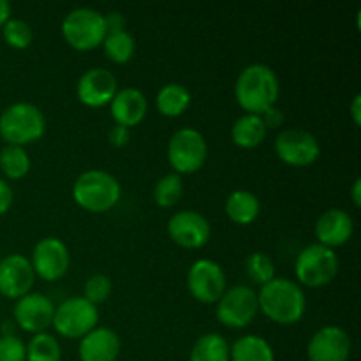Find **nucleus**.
Listing matches in <instances>:
<instances>
[{
	"label": "nucleus",
	"instance_id": "obj_22",
	"mask_svg": "<svg viewBox=\"0 0 361 361\" xmlns=\"http://www.w3.org/2000/svg\"><path fill=\"white\" fill-rule=\"evenodd\" d=\"M267 133L268 129L261 115L245 113V115L238 116L235 123H233L231 140L240 148H254L263 143Z\"/></svg>",
	"mask_w": 361,
	"mask_h": 361
},
{
	"label": "nucleus",
	"instance_id": "obj_17",
	"mask_svg": "<svg viewBox=\"0 0 361 361\" xmlns=\"http://www.w3.org/2000/svg\"><path fill=\"white\" fill-rule=\"evenodd\" d=\"M116 92H118V81H116L115 74L106 67L87 69L76 83L78 99L92 108L109 104Z\"/></svg>",
	"mask_w": 361,
	"mask_h": 361
},
{
	"label": "nucleus",
	"instance_id": "obj_34",
	"mask_svg": "<svg viewBox=\"0 0 361 361\" xmlns=\"http://www.w3.org/2000/svg\"><path fill=\"white\" fill-rule=\"evenodd\" d=\"M108 140L113 147H126L130 140V129L129 127H123V126H118V123H115V126L109 129Z\"/></svg>",
	"mask_w": 361,
	"mask_h": 361
},
{
	"label": "nucleus",
	"instance_id": "obj_13",
	"mask_svg": "<svg viewBox=\"0 0 361 361\" xmlns=\"http://www.w3.org/2000/svg\"><path fill=\"white\" fill-rule=\"evenodd\" d=\"M351 337L337 324H326L310 337L307 344L309 361H348L351 356Z\"/></svg>",
	"mask_w": 361,
	"mask_h": 361
},
{
	"label": "nucleus",
	"instance_id": "obj_14",
	"mask_svg": "<svg viewBox=\"0 0 361 361\" xmlns=\"http://www.w3.org/2000/svg\"><path fill=\"white\" fill-rule=\"evenodd\" d=\"M212 226L201 212L180 210L168 221V235L185 249H200L210 240Z\"/></svg>",
	"mask_w": 361,
	"mask_h": 361
},
{
	"label": "nucleus",
	"instance_id": "obj_9",
	"mask_svg": "<svg viewBox=\"0 0 361 361\" xmlns=\"http://www.w3.org/2000/svg\"><path fill=\"white\" fill-rule=\"evenodd\" d=\"M257 310V293L240 284L226 289L215 307V316L228 328H245L256 317Z\"/></svg>",
	"mask_w": 361,
	"mask_h": 361
},
{
	"label": "nucleus",
	"instance_id": "obj_36",
	"mask_svg": "<svg viewBox=\"0 0 361 361\" xmlns=\"http://www.w3.org/2000/svg\"><path fill=\"white\" fill-rule=\"evenodd\" d=\"M13 200H14L13 189H11V185L6 182V180L0 178V215L9 212V208L13 207Z\"/></svg>",
	"mask_w": 361,
	"mask_h": 361
},
{
	"label": "nucleus",
	"instance_id": "obj_23",
	"mask_svg": "<svg viewBox=\"0 0 361 361\" xmlns=\"http://www.w3.org/2000/svg\"><path fill=\"white\" fill-rule=\"evenodd\" d=\"M261 212V201L247 189L233 190L226 200V214L236 224H250Z\"/></svg>",
	"mask_w": 361,
	"mask_h": 361
},
{
	"label": "nucleus",
	"instance_id": "obj_10",
	"mask_svg": "<svg viewBox=\"0 0 361 361\" xmlns=\"http://www.w3.org/2000/svg\"><path fill=\"white\" fill-rule=\"evenodd\" d=\"M275 154L281 161L289 166H309L316 162L321 155V145L310 130L284 129L275 137Z\"/></svg>",
	"mask_w": 361,
	"mask_h": 361
},
{
	"label": "nucleus",
	"instance_id": "obj_20",
	"mask_svg": "<svg viewBox=\"0 0 361 361\" xmlns=\"http://www.w3.org/2000/svg\"><path fill=\"white\" fill-rule=\"evenodd\" d=\"M148 109L147 95L136 87L118 88L115 97L109 102V111L115 122L123 127H134L145 118Z\"/></svg>",
	"mask_w": 361,
	"mask_h": 361
},
{
	"label": "nucleus",
	"instance_id": "obj_31",
	"mask_svg": "<svg viewBox=\"0 0 361 361\" xmlns=\"http://www.w3.org/2000/svg\"><path fill=\"white\" fill-rule=\"evenodd\" d=\"M2 35L6 42L13 48L25 49L32 44L34 41V32L32 27L21 18H9L6 23L2 25Z\"/></svg>",
	"mask_w": 361,
	"mask_h": 361
},
{
	"label": "nucleus",
	"instance_id": "obj_2",
	"mask_svg": "<svg viewBox=\"0 0 361 361\" xmlns=\"http://www.w3.org/2000/svg\"><path fill=\"white\" fill-rule=\"evenodd\" d=\"M281 92L277 73L267 63H249L240 71L235 83V97L238 104L252 115H261L275 106Z\"/></svg>",
	"mask_w": 361,
	"mask_h": 361
},
{
	"label": "nucleus",
	"instance_id": "obj_3",
	"mask_svg": "<svg viewBox=\"0 0 361 361\" xmlns=\"http://www.w3.org/2000/svg\"><path fill=\"white\" fill-rule=\"evenodd\" d=\"M122 196V187L116 176L104 169H87L73 183V197L88 212H108Z\"/></svg>",
	"mask_w": 361,
	"mask_h": 361
},
{
	"label": "nucleus",
	"instance_id": "obj_32",
	"mask_svg": "<svg viewBox=\"0 0 361 361\" xmlns=\"http://www.w3.org/2000/svg\"><path fill=\"white\" fill-rule=\"evenodd\" d=\"M111 295V279L104 274H94L87 279L83 286V298L97 305L106 302Z\"/></svg>",
	"mask_w": 361,
	"mask_h": 361
},
{
	"label": "nucleus",
	"instance_id": "obj_27",
	"mask_svg": "<svg viewBox=\"0 0 361 361\" xmlns=\"http://www.w3.org/2000/svg\"><path fill=\"white\" fill-rule=\"evenodd\" d=\"M104 51L113 62L126 63L133 59L134 51H136V41L134 35L129 30H118V32H109L106 34L104 41Z\"/></svg>",
	"mask_w": 361,
	"mask_h": 361
},
{
	"label": "nucleus",
	"instance_id": "obj_11",
	"mask_svg": "<svg viewBox=\"0 0 361 361\" xmlns=\"http://www.w3.org/2000/svg\"><path fill=\"white\" fill-rule=\"evenodd\" d=\"M226 274L214 259H197L187 271L189 293L201 303H217L226 291Z\"/></svg>",
	"mask_w": 361,
	"mask_h": 361
},
{
	"label": "nucleus",
	"instance_id": "obj_21",
	"mask_svg": "<svg viewBox=\"0 0 361 361\" xmlns=\"http://www.w3.org/2000/svg\"><path fill=\"white\" fill-rule=\"evenodd\" d=\"M229 361H275V353L267 338L249 334L229 345Z\"/></svg>",
	"mask_w": 361,
	"mask_h": 361
},
{
	"label": "nucleus",
	"instance_id": "obj_5",
	"mask_svg": "<svg viewBox=\"0 0 361 361\" xmlns=\"http://www.w3.org/2000/svg\"><path fill=\"white\" fill-rule=\"evenodd\" d=\"M295 274L307 288H323L334 282L338 274V257L334 249L321 243L303 247L295 261Z\"/></svg>",
	"mask_w": 361,
	"mask_h": 361
},
{
	"label": "nucleus",
	"instance_id": "obj_8",
	"mask_svg": "<svg viewBox=\"0 0 361 361\" xmlns=\"http://www.w3.org/2000/svg\"><path fill=\"white\" fill-rule=\"evenodd\" d=\"M99 323L97 305L83 296H71L55 307L53 328L67 338H81Z\"/></svg>",
	"mask_w": 361,
	"mask_h": 361
},
{
	"label": "nucleus",
	"instance_id": "obj_37",
	"mask_svg": "<svg viewBox=\"0 0 361 361\" xmlns=\"http://www.w3.org/2000/svg\"><path fill=\"white\" fill-rule=\"evenodd\" d=\"M104 21L108 34L109 32L126 30V18H123L122 13H118V11H111V13L104 14Z\"/></svg>",
	"mask_w": 361,
	"mask_h": 361
},
{
	"label": "nucleus",
	"instance_id": "obj_12",
	"mask_svg": "<svg viewBox=\"0 0 361 361\" xmlns=\"http://www.w3.org/2000/svg\"><path fill=\"white\" fill-rule=\"evenodd\" d=\"M30 263L35 275H39L41 279H44V281H59L69 270V249L56 236H44L34 245Z\"/></svg>",
	"mask_w": 361,
	"mask_h": 361
},
{
	"label": "nucleus",
	"instance_id": "obj_29",
	"mask_svg": "<svg viewBox=\"0 0 361 361\" xmlns=\"http://www.w3.org/2000/svg\"><path fill=\"white\" fill-rule=\"evenodd\" d=\"M183 194V182L178 173H168L161 176L154 187V200L159 207L171 208L180 201Z\"/></svg>",
	"mask_w": 361,
	"mask_h": 361
},
{
	"label": "nucleus",
	"instance_id": "obj_28",
	"mask_svg": "<svg viewBox=\"0 0 361 361\" xmlns=\"http://www.w3.org/2000/svg\"><path fill=\"white\" fill-rule=\"evenodd\" d=\"M27 349V361H60L62 360V349H60L59 341L48 331L35 334L30 338L28 344H25Z\"/></svg>",
	"mask_w": 361,
	"mask_h": 361
},
{
	"label": "nucleus",
	"instance_id": "obj_18",
	"mask_svg": "<svg viewBox=\"0 0 361 361\" xmlns=\"http://www.w3.org/2000/svg\"><path fill=\"white\" fill-rule=\"evenodd\" d=\"M122 351V341L118 334L108 326H95L81 337L80 353L81 361H116Z\"/></svg>",
	"mask_w": 361,
	"mask_h": 361
},
{
	"label": "nucleus",
	"instance_id": "obj_35",
	"mask_svg": "<svg viewBox=\"0 0 361 361\" xmlns=\"http://www.w3.org/2000/svg\"><path fill=\"white\" fill-rule=\"evenodd\" d=\"M261 118H263L267 129H277V127H281L284 123V113L277 106H271V108L264 109L261 113Z\"/></svg>",
	"mask_w": 361,
	"mask_h": 361
},
{
	"label": "nucleus",
	"instance_id": "obj_30",
	"mask_svg": "<svg viewBox=\"0 0 361 361\" xmlns=\"http://www.w3.org/2000/svg\"><path fill=\"white\" fill-rule=\"evenodd\" d=\"M245 274L249 275L250 281L259 286H264L271 279L277 277L274 259L267 252H259V250L252 252L245 259Z\"/></svg>",
	"mask_w": 361,
	"mask_h": 361
},
{
	"label": "nucleus",
	"instance_id": "obj_24",
	"mask_svg": "<svg viewBox=\"0 0 361 361\" xmlns=\"http://www.w3.org/2000/svg\"><path fill=\"white\" fill-rule=\"evenodd\" d=\"M190 101V90L182 83H166L155 97L157 109L166 116H180L189 108Z\"/></svg>",
	"mask_w": 361,
	"mask_h": 361
},
{
	"label": "nucleus",
	"instance_id": "obj_7",
	"mask_svg": "<svg viewBox=\"0 0 361 361\" xmlns=\"http://www.w3.org/2000/svg\"><path fill=\"white\" fill-rule=\"evenodd\" d=\"M208 145L203 133L194 127H182L168 143V161L178 175L196 173L207 162Z\"/></svg>",
	"mask_w": 361,
	"mask_h": 361
},
{
	"label": "nucleus",
	"instance_id": "obj_15",
	"mask_svg": "<svg viewBox=\"0 0 361 361\" xmlns=\"http://www.w3.org/2000/svg\"><path fill=\"white\" fill-rule=\"evenodd\" d=\"M14 319L28 334H42L53 323L55 303L44 293L30 291L28 295L16 300L14 305Z\"/></svg>",
	"mask_w": 361,
	"mask_h": 361
},
{
	"label": "nucleus",
	"instance_id": "obj_16",
	"mask_svg": "<svg viewBox=\"0 0 361 361\" xmlns=\"http://www.w3.org/2000/svg\"><path fill=\"white\" fill-rule=\"evenodd\" d=\"M35 271L23 254H9L0 259V295L18 300L34 288Z\"/></svg>",
	"mask_w": 361,
	"mask_h": 361
},
{
	"label": "nucleus",
	"instance_id": "obj_1",
	"mask_svg": "<svg viewBox=\"0 0 361 361\" xmlns=\"http://www.w3.org/2000/svg\"><path fill=\"white\" fill-rule=\"evenodd\" d=\"M257 305L277 324H295L305 314L307 300L302 286L286 277H275L257 293Z\"/></svg>",
	"mask_w": 361,
	"mask_h": 361
},
{
	"label": "nucleus",
	"instance_id": "obj_26",
	"mask_svg": "<svg viewBox=\"0 0 361 361\" xmlns=\"http://www.w3.org/2000/svg\"><path fill=\"white\" fill-rule=\"evenodd\" d=\"M30 157L23 147L6 145L0 150V169L11 180H20L30 171Z\"/></svg>",
	"mask_w": 361,
	"mask_h": 361
},
{
	"label": "nucleus",
	"instance_id": "obj_40",
	"mask_svg": "<svg viewBox=\"0 0 361 361\" xmlns=\"http://www.w3.org/2000/svg\"><path fill=\"white\" fill-rule=\"evenodd\" d=\"M11 18V4L7 0H0V27Z\"/></svg>",
	"mask_w": 361,
	"mask_h": 361
},
{
	"label": "nucleus",
	"instance_id": "obj_25",
	"mask_svg": "<svg viewBox=\"0 0 361 361\" xmlns=\"http://www.w3.org/2000/svg\"><path fill=\"white\" fill-rule=\"evenodd\" d=\"M189 361H229V344L221 334H204L194 342Z\"/></svg>",
	"mask_w": 361,
	"mask_h": 361
},
{
	"label": "nucleus",
	"instance_id": "obj_33",
	"mask_svg": "<svg viewBox=\"0 0 361 361\" xmlns=\"http://www.w3.org/2000/svg\"><path fill=\"white\" fill-rule=\"evenodd\" d=\"M0 361H27V349L16 335L0 337Z\"/></svg>",
	"mask_w": 361,
	"mask_h": 361
},
{
	"label": "nucleus",
	"instance_id": "obj_19",
	"mask_svg": "<svg viewBox=\"0 0 361 361\" xmlns=\"http://www.w3.org/2000/svg\"><path fill=\"white\" fill-rule=\"evenodd\" d=\"M353 231H355V221L342 208H330V210L323 212L314 226L317 243L330 247V249L349 242Z\"/></svg>",
	"mask_w": 361,
	"mask_h": 361
},
{
	"label": "nucleus",
	"instance_id": "obj_38",
	"mask_svg": "<svg viewBox=\"0 0 361 361\" xmlns=\"http://www.w3.org/2000/svg\"><path fill=\"white\" fill-rule=\"evenodd\" d=\"M349 113H351V118L356 126L361 123V94H356L353 97L351 104H349Z\"/></svg>",
	"mask_w": 361,
	"mask_h": 361
},
{
	"label": "nucleus",
	"instance_id": "obj_39",
	"mask_svg": "<svg viewBox=\"0 0 361 361\" xmlns=\"http://www.w3.org/2000/svg\"><path fill=\"white\" fill-rule=\"evenodd\" d=\"M351 197H353V203L356 204V207H360L361 204V178H355V182H353V187H351Z\"/></svg>",
	"mask_w": 361,
	"mask_h": 361
},
{
	"label": "nucleus",
	"instance_id": "obj_6",
	"mask_svg": "<svg viewBox=\"0 0 361 361\" xmlns=\"http://www.w3.org/2000/svg\"><path fill=\"white\" fill-rule=\"evenodd\" d=\"M106 34L104 14L92 7H76L62 20V35L73 48L81 51L97 48Z\"/></svg>",
	"mask_w": 361,
	"mask_h": 361
},
{
	"label": "nucleus",
	"instance_id": "obj_4",
	"mask_svg": "<svg viewBox=\"0 0 361 361\" xmlns=\"http://www.w3.org/2000/svg\"><path fill=\"white\" fill-rule=\"evenodd\" d=\"M44 130V113L32 102H14L0 113V136L7 145L23 147L41 140Z\"/></svg>",
	"mask_w": 361,
	"mask_h": 361
}]
</instances>
